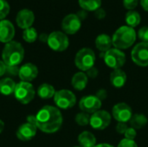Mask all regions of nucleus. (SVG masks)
<instances>
[{
    "mask_svg": "<svg viewBox=\"0 0 148 147\" xmlns=\"http://www.w3.org/2000/svg\"><path fill=\"white\" fill-rule=\"evenodd\" d=\"M62 125V115L57 107L45 106L36 115V126L37 129L45 133H56Z\"/></svg>",
    "mask_w": 148,
    "mask_h": 147,
    "instance_id": "f257e3e1",
    "label": "nucleus"
},
{
    "mask_svg": "<svg viewBox=\"0 0 148 147\" xmlns=\"http://www.w3.org/2000/svg\"><path fill=\"white\" fill-rule=\"evenodd\" d=\"M24 57V49L22 44L16 41H11L5 44L3 52L2 59L7 67L18 66Z\"/></svg>",
    "mask_w": 148,
    "mask_h": 147,
    "instance_id": "f03ea898",
    "label": "nucleus"
},
{
    "mask_svg": "<svg viewBox=\"0 0 148 147\" xmlns=\"http://www.w3.org/2000/svg\"><path fill=\"white\" fill-rule=\"evenodd\" d=\"M136 40V32L134 28L122 26L119 28L112 37L113 45L118 49H126L130 48Z\"/></svg>",
    "mask_w": 148,
    "mask_h": 147,
    "instance_id": "7ed1b4c3",
    "label": "nucleus"
},
{
    "mask_svg": "<svg viewBox=\"0 0 148 147\" xmlns=\"http://www.w3.org/2000/svg\"><path fill=\"white\" fill-rule=\"evenodd\" d=\"M95 62V54L89 48L80 49L75 57V66L82 71H88L94 67Z\"/></svg>",
    "mask_w": 148,
    "mask_h": 147,
    "instance_id": "20e7f679",
    "label": "nucleus"
},
{
    "mask_svg": "<svg viewBox=\"0 0 148 147\" xmlns=\"http://www.w3.org/2000/svg\"><path fill=\"white\" fill-rule=\"evenodd\" d=\"M35 89L31 83L21 81L16 84L14 95L15 98L22 104L29 103L35 97Z\"/></svg>",
    "mask_w": 148,
    "mask_h": 147,
    "instance_id": "39448f33",
    "label": "nucleus"
},
{
    "mask_svg": "<svg viewBox=\"0 0 148 147\" xmlns=\"http://www.w3.org/2000/svg\"><path fill=\"white\" fill-rule=\"evenodd\" d=\"M105 63L113 69H120L121 68L126 62V55L125 54L118 49H111L103 55Z\"/></svg>",
    "mask_w": 148,
    "mask_h": 147,
    "instance_id": "423d86ee",
    "label": "nucleus"
},
{
    "mask_svg": "<svg viewBox=\"0 0 148 147\" xmlns=\"http://www.w3.org/2000/svg\"><path fill=\"white\" fill-rule=\"evenodd\" d=\"M47 43L52 50L62 52L68 49L69 41L65 33L62 31H54L49 35Z\"/></svg>",
    "mask_w": 148,
    "mask_h": 147,
    "instance_id": "0eeeda50",
    "label": "nucleus"
},
{
    "mask_svg": "<svg viewBox=\"0 0 148 147\" xmlns=\"http://www.w3.org/2000/svg\"><path fill=\"white\" fill-rule=\"evenodd\" d=\"M54 101L58 107L62 109H69L75 105L76 97L72 91L68 89H62L56 92Z\"/></svg>",
    "mask_w": 148,
    "mask_h": 147,
    "instance_id": "6e6552de",
    "label": "nucleus"
},
{
    "mask_svg": "<svg viewBox=\"0 0 148 147\" xmlns=\"http://www.w3.org/2000/svg\"><path fill=\"white\" fill-rule=\"evenodd\" d=\"M131 57L133 62L140 67L148 66V42H140L132 50Z\"/></svg>",
    "mask_w": 148,
    "mask_h": 147,
    "instance_id": "1a4fd4ad",
    "label": "nucleus"
},
{
    "mask_svg": "<svg viewBox=\"0 0 148 147\" xmlns=\"http://www.w3.org/2000/svg\"><path fill=\"white\" fill-rule=\"evenodd\" d=\"M111 123V115L105 110H99L90 116L89 125L95 130H104Z\"/></svg>",
    "mask_w": 148,
    "mask_h": 147,
    "instance_id": "9d476101",
    "label": "nucleus"
},
{
    "mask_svg": "<svg viewBox=\"0 0 148 147\" xmlns=\"http://www.w3.org/2000/svg\"><path fill=\"white\" fill-rule=\"evenodd\" d=\"M101 107V101L97 98L95 95H88L85 96L81 99L79 102V107L80 109L87 113L88 114L90 113H95V112L99 111Z\"/></svg>",
    "mask_w": 148,
    "mask_h": 147,
    "instance_id": "9b49d317",
    "label": "nucleus"
},
{
    "mask_svg": "<svg viewBox=\"0 0 148 147\" xmlns=\"http://www.w3.org/2000/svg\"><path fill=\"white\" fill-rule=\"evenodd\" d=\"M112 114L118 122L126 123L127 121H130L133 116V111L129 105L124 102H121L116 104L113 107Z\"/></svg>",
    "mask_w": 148,
    "mask_h": 147,
    "instance_id": "f8f14e48",
    "label": "nucleus"
},
{
    "mask_svg": "<svg viewBox=\"0 0 148 147\" xmlns=\"http://www.w3.org/2000/svg\"><path fill=\"white\" fill-rule=\"evenodd\" d=\"M82 26V20L77 16L76 14L67 15L62 22V29L65 34L74 35L75 34Z\"/></svg>",
    "mask_w": 148,
    "mask_h": 147,
    "instance_id": "ddd939ff",
    "label": "nucleus"
},
{
    "mask_svg": "<svg viewBox=\"0 0 148 147\" xmlns=\"http://www.w3.org/2000/svg\"><path fill=\"white\" fill-rule=\"evenodd\" d=\"M16 22L17 26L23 29L32 27L35 22L34 12L29 9H23L19 10L16 17Z\"/></svg>",
    "mask_w": 148,
    "mask_h": 147,
    "instance_id": "4468645a",
    "label": "nucleus"
},
{
    "mask_svg": "<svg viewBox=\"0 0 148 147\" xmlns=\"http://www.w3.org/2000/svg\"><path fill=\"white\" fill-rule=\"evenodd\" d=\"M37 127L36 125L26 122L21 125L16 131V137L22 141H29L36 134Z\"/></svg>",
    "mask_w": 148,
    "mask_h": 147,
    "instance_id": "2eb2a0df",
    "label": "nucleus"
},
{
    "mask_svg": "<svg viewBox=\"0 0 148 147\" xmlns=\"http://www.w3.org/2000/svg\"><path fill=\"white\" fill-rule=\"evenodd\" d=\"M15 36V27L9 20L0 21V42L8 43L12 41Z\"/></svg>",
    "mask_w": 148,
    "mask_h": 147,
    "instance_id": "dca6fc26",
    "label": "nucleus"
},
{
    "mask_svg": "<svg viewBox=\"0 0 148 147\" xmlns=\"http://www.w3.org/2000/svg\"><path fill=\"white\" fill-rule=\"evenodd\" d=\"M38 75V68L36 65L32 63H25L19 68L18 76L22 81L30 82L35 80Z\"/></svg>",
    "mask_w": 148,
    "mask_h": 147,
    "instance_id": "f3484780",
    "label": "nucleus"
},
{
    "mask_svg": "<svg viewBox=\"0 0 148 147\" xmlns=\"http://www.w3.org/2000/svg\"><path fill=\"white\" fill-rule=\"evenodd\" d=\"M127 79V77L126 73L121 68L114 70L110 75L111 84L115 88H122L126 84Z\"/></svg>",
    "mask_w": 148,
    "mask_h": 147,
    "instance_id": "a211bd4d",
    "label": "nucleus"
},
{
    "mask_svg": "<svg viewBox=\"0 0 148 147\" xmlns=\"http://www.w3.org/2000/svg\"><path fill=\"white\" fill-rule=\"evenodd\" d=\"M112 45H113L112 38L108 35L101 34L95 39V46L101 52L106 53L107 51L111 49Z\"/></svg>",
    "mask_w": 148,
    "mask_h": 147,
    "instance_id": "6ab92c4d",
    "label": "nucleus"
},
{
    "mask_svg": "<svg viewBox=\"0 0 148 147\" xmlns=\"http://www.w3.org/2000/svg\"><path fill=\"white\" fill-rule=\"evenodd\" d=\"M88 81V77L87 76V75L85 73L78 72V73L75 74L74 76L72 77L71 84L75 89H76L78 91H82L87 87Z\"/></svg>",
    "mask_w": 148,
    "mask_h": 147,
    "instance_id": "aec40b11",
    "label": "nucleus"
},
{
    "mask_svg": "<svg viewBox=\"0 0 148 147\" xmlns=\"http://www.w3.org/2000/svg\"><path fill=\"white\" fill-rule=\"evenodd\" d=\"M78 142L82 147H94L96 146V139L93 133L85 131L78 136Z\"/></svg>",
    "mask_w": 148,
    "mask_h": 147,
    "instance_id": "412c9836",
    "label": "nucleus"
},
{
    "mask_svg": "<svg viewBox=\"0 0 148 147\" xmlns=\"http://www.w3.org/2000/svg\"><path fill=\"white\" fill-rule=\"evenodd\" d=\"M16 84L10 78H3L0 80V94L10 95L14 94Z\"/></svg>",
    "mask_w": 148,
    "mask_h": 147,
    "instance_id": "4be33fe9",
    "label": "nucleus"
},
{
    "mask_svg": "<svg viewBox=\"0 0 148 147\" xmlns=\"http://www.w3.org/2000/svg\"><path fill=\"white\" fill-rule=\"evenodd\" d=\"M55 94H56V90H55L54 87L48 83L42 84L41 86H39V88L37 89L38 96L44 100L50 99V98L54 97Z\"/></svg>",
    "mask_w": 148,
    "mask_h": 147,
    "instance_id": "5701e85b",
    "label": "nucleus"
},
{
    "mask_svg": "<svg viewBox=\"0 0 148 147\" xmlns=\"http://www.w3.org/2000/svg\"><path fill=\"white\" fill-rule=\"evenodd\" d=\"M147 124V119L144 114L141 113H135L133 114L130 120L131 127L136 129H141Z\"/></svg>",
    "mask_w": 148,
    "mask_h": 147,
    "instance_id": "b1692460",
    "label": "nucleus"
},
{
    "mask_svg": "<svg viewBox=\"0 0 148 147\" xmlns=\"http://www.w3.org/2000/svg\"><path fill=\"white\" fill-rule=\"evenodd\" d=\"M141 17L140 15L135 11V10H129L127 12L126 16H125V21L127 24V26L131 28H134L138 26L140 23Z\"/></svg>",
    "mask_w": 148,
    "mask_h": 147,
    "instance_id": "393cba45",
    "label": "nucleus"
},
{
    "mask_svg": "<svg viewBox=\"0 0 148 147\" xmlns=\"http://www.w3.org/2000/svg\"><path fill=\"white\" fill-rule=\"evenodd\" d=\"M81 8L86 11H95L101 8V0H78Z\"/></svg>",
    "mask_w": 148,
    "mask_h": 147,
    "instance_id": "a878e982",
    "label": "nucleus"
},
{
    "mask_svg": "<svg viewBox=\"0 0 148 147\" xmlns=\"http://www.w3.org/2000/svg\"><path fill=\"white\" fill-rule=\"evenodd\" d=\"M37 37H38L37 31L33 27L28 28V29H24L23 32V40L25 42H29V43L34 42L37 39Z\"/></svg>",
    "mask_w": 148,
    "mask_h": 147,
    "instance_id": "bb28decb",
    "label": "nucleus"
},
{
    "mask_svg": "<svg viewBox=\"0 0 148 147\" xmlns=\"http://www.w3.org/2000/svg\"><path fill=\"white\" fill-rule=\"evenodd\" d=\"M75 122L77 123V125H79L81 126H85L89 124L90 116L88 113H84V112L79 113L75 116Z\"/></svg>",
    "mask_w": 148,
    "mask_h": 147,
    "instance_id": "cd10ccee",
    "label": "nucleus"
},
{
    "mask_svg": "<svg viewBox=\"0 0 148 147\" xmlns=\"http://www.w3.org/2000/svg\"><path fill=\"white\" fill-rule=\"evenodd\" d=\"M10 12V4L6 0H0V21L3 20Z\"/></svg>",
    "mask_w": 148,
    "mask_h": 147,
    "instance_id": "c85d7f7f",
    "label": "nucleus"
},
{
    "mask_svg": "<svg viewBox=\"0 0 148 147\" xmlns=\"http://www.w3.org/2000/svg\"><path fill=\"white\" fill-rule=\"evenodd\" d=\"M138 36L143 42H148V27L145 26L140 29L138 32Z\"/></svg>",
    "mask_w": 148,
    "mask_h": 147,
    "instance_id": "c756f323",
    "label": "nucleus"
},
{
    "mask_svg": "<svg viewBox=\"0 0 148 147\" xmlns=\"http://www.w3.org/2000/svg\"><path fill=\"white\" fill-rule=\"evenodd\" d=\"M139 3V0H123V5L127 10H133L137 7Z\"/></svg>",
    "mask_w": 148,
    "mask_h": 147,
    "instance_id": "7c9ffc66",
    "label": "nucleus"
},
{
    "mask_svg": "<svg viewBox=\"0 0 148 147\" xmlns=\"http://www.w3.org/2000/svg\"><path fill=\"white\" fill-rule=\"evenodd\" d=\"M118 147H138V146H137V144H136V142L134 140L123 139L119 143Z\"/></svg>",
    "mask_w": 148,
    "mask_h": 147,
    "instance_id": "2f4dec72",
    "label": "nucleus"
},
{
    "mask_svg": "<svg viewBox=\"0 0 148 147\" xmlns=\"http://www.w3.org/2000/svg\"><path fill=\"white\" fill-rule=\"evenodd\" d=\"M124 135H125V139H130V140H134L135 139L136 135H137V133H136V131H135L134 128L128 127L127 130L126 131V133H124Z\"/></svg>",
    "mask_w": 148,
    "mask_h": 147,
    "instance_id": "473e14b6",
    "label": "nucleus"
},
{
    "mask_svg": "<svg viewBox=\"0 0 148 147\" xmlns=\"http://www.w3.org/2000/svg\"><path fill=\"white\" fill-rule=\"evenodd\" d=\"M127 126L126 123H121L119 122L116 126V132L120 134H124L126 133V131L127 130Z\"/></svg>",
    "mask_w": 148,
    "mask_h": 147,
    "instance_id": "72a5a7b5",
    "label": "nucleus"
},
{
    "mask_svg": "<svg viewBox=\"0 0 148 147\" xmlns=\"http://www.w3.org/2000/svg\"><path fill=\"white\" fill-rule=\"evenodd\" d=\"M98 74H99L98 69H97L95 67H93V68H91L90 69H88V70L87 71V76L89 77V78H91V79L96 78L97 75H98Z\"/></svg>",
    "mask_w": 148,
    "mask_h": 147,
    "instance_id": "f704fd0d",
    "label": "nucleus"
},
{
    "mask_svg": "<svg viewBox=\"0 0 148 147\" xmlns=\"http://www.w3.org/2000/svg\"><path fill=\"white\" fill-rule=\"evenodd\" d=\"M95 17L97 18V19H103V18H105V16H106V11H105V10L103 9V8H99V9H97L95 11Z\"/></svg>",
    "mask_w": 148,
    "mask_h": 147,
    "instance_id": "c9c22d12",
    "label": "nucleus"
},
{
    "mask_svg": "<svg viewBox=\"0 0 148 147\" xmlns=\"http://www.w3.org/2000/svg\"><path fill=\"white\" fill-rule=\"evenodd\" d=\"M6 72L10 73V75H18L19 73V68L17 66H15V67H7L6 68Z\"/></svg>",
    "mask_w": 148,
    "mask_h": 147,
    "instance_id": "e433bc0d",
    "label": "nucleus"
},
{
    "mask_svg": "<svg viewBox=\"0 0 148 147\" xmlns=\"http://www.w3.org/2000/svg\"><path fill=\"white\" fill-rule=\"evenodd\" d=\"M107 95H108L107 91L104 90V89H101V90H98V92H97V94H96L95 96L97 98H99L101 101H102V100H104V99L107 98Z\"/></svg>",
    "mask_w": 148,
    "mask_h": 147,
    "instance_id": "4c0bfd02",
    "label": "nucleus"
},
{
    "mask_svg": "<svg viewBox=\"0 0 148 147\" xmlns=\"http://www.w3.org/2000/svg\"><path fill=\"white\" fill-rule=\"evenodd\" d=\"M6 68L7 66L4 64V62L3 61H0V77H2L6 73Z\"/></svg>",
    "mask_w": 148,
    "mask_h": 147,
    "instance_id": "58836bf2",
    "label": "nucleus"
},
{
    "mask_svg": "<svg viewBox=\"0 0 148 147\" xmlns=\"http://www.w3.org/2000/svg\"><path fill=\"white\" fill-rule=\"evenodd\" d=\"M77 16L82 21V20H84L85 18H87V16H88V14H87V11L86 10H80L77 14Z\"/></svg>",
    "mask_w": 148,
    "mask_h": 147,
    "instance_id": "ea45409f",
    "label": "nucleus"
},
{
    "mask_svg": "<svg viewBox=\"0 0 148 147\" xmlns=\"http://www.w3.org/2000/svg\"><path fill=\"white\" fill-rule=\"evenodd\" d=\"M48 38H49V36L45 33H42L39 36V40L42 42H48Z\"/></svg>",
    "mask_w": 148,
    "mask_h": 147,
    "instance_id": "a19ab883",
    "label": "nucleus"
},
{
    "mask_svg": "<svg viewBox=\"0 0 148 147\" xmlns=\"http://www.w3.org/2000/svg\"><path fill=\"white\" fill-rule=\"evenodd\" d=\"M27 122L36 125V116H34V115H29V116H28V117H27Z\"/></svg>",
    "mask_w": 148,
    "mask_h": 147,
    "instance_id": "79ce46f5",
    "label": "nucleus"
},
{
    "mask_svg": "<svg viewBox=\"0 0 148 147\" xmlns=\"http://www.w3.org/2000/svg\"><path fill=\"white\" fill-rule=\"evenodd\" d=\"M140 4L146 11H148V0H141Z\"/></svg>",
    "mask_w": 148,
    "mask_h": 147,
    "instance_id": "37998d69",
    "label": "nucleus"
},
{
    "mask_svg": "<svg viewBox=\"0 0 148 147\" xmlns=\"http://www.w3.org/2000/svg\"><path fill=\"white\" fill-rule=\"evenodd\" d=\"M94 147H114L113 146L109 145V144H100V145H96Z\"/></svg>",
    "mask_w": 148,
    "mask_h": 147,
    "instance_id": "c03bdc74",
    "label": "nucleus"
},
{
    "mask_svg": "<svg viewBox=\"0 0 148 147\" xmlns=\"http://www.w3.org/2000/svg\"><path fill=\"white\" fill-rule=\"evenodd\" d=\"M3 128H4V123L3 120H0V133H2V132L3 131Z\"/></svg>",
    "mask_w": 148,
    "mask_h": 147,
    "instance_id": "a18cd8bd",
    "label": "nucleus"
},
{
    "mask_svg": "<svg viewBox=\"0 0 148 147\" xmlns=\"http://www.w3.org/2000/svg\"><path fill=\"white\" fill-rule=\"evenodd\" d=\"M75 147H82V146H75Z\"/></svg>",
    "mask_w": 148,
    "mask_h": 147,
    "instance_id": "49530a36",
    "label": "nucleus"
}]
</instances>
